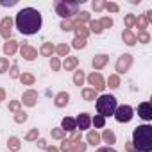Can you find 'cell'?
<instances>
[{"label":"cell","mask_w":152,"mask_h":152,"mask_svg":"<svg viewBox=\"0 0 152 152\" xmlns=\"http://www.w3.org/2000/svg\"><path fill=\"white\" fill-rule=\"evenodd\" d=\"M20 81H22L23 86H32L36 79H34V75H32V73H22V75H20Z\"/></svg>","instance_id":"cb8c5ba5"},{"label":"cell","mask_w":152,"mask_h":152,"mask_svg":"<svg viewBox=\"0 0 152 152\" xmlns=\"http://www.w3.org/2000/svg\"><path fill=\"white\" fill-rule=\"evenodd\" d=\"M61 150L63 152H70L72 150V140H64L63 145H61Z\"/></svg>","instance_id":"bcb514c9"},{"label":"cell","mask_w":152,"mask_h":152,"mask_svg":"<svg viewBox=\"0 0 152 152\" xmlns=\"http://www.w3.org/2000/svg\"><path fill=\"white\" fill-rule=\"evenodd\" d=\"M54 52H56V47H54L52 43H43V45H41V48H39V54H41V56H45V57H50Z\"/></svg>","instance_id":"ffe728a7"},{"label":"cell","mask_w":152,"mask_h":152,"mask_svg":"<svg viewBox=\"0 0 152 152\" xmlns=\"http://www.w3.org/2000/svg\"><path fill=\"white\" fill-rule=\"evenodd\" d=\"M86 138H88V143H90V145H93V147H97V145L100 143V134H99L97 131H90Z\"/></svg>","instance_id":"44dd1931"},{"label":"cell","mask_w":152,"mask_h":152,"mask_svg":"<svg viewBox=\"0 0 152 152\" xmlns=\"http://www.w3.org/2000/svg\"><path fill=\"white\" fill-rule=\"evenodd\" d=\"M83 99L84 100H97V91L93 88H84L83 90Z\"/></svg>","instance_id":"484cf974"},{"label":"cell","mask_w":152,"mask_h":152,"mask_svg":"<svg viewBox=\"0 0 152 152\" xmlns=\"http://www.w3.org/2000/svg\"><path fill=\"white\" fill-rule=\"evenodd\" d=\"M20 52H22V57H25L27 61H34L36 57H38V50L36 48H32L31 45H22V48H20Z\"/></svg>","instance_id":"7c38bea8"},{"label":"cell","mask_w":152,"mask_h":152,"mask_svg":"<svg viewBox=\"0 0 152 152\" xmlns=\"http://www.w3.org/2000/svg\"><path fill=\"white\" fill-rule=\"evenodd\" d=\"M56 52H57V56L66 57V56H68V52H70V47H68L66 43H61V45H57V47H56Z\"/></svg>","instance_id":"f546056e"},{"label":"cell","mask_w":152,"mask_h":152,"mask_svg":"<svg viewBox=\"0 0 152 152\" xmlns=\"http://www.w3.org/2000/svg\"><path fill=\"white\" fill-rule=\"evenodd\" d=\"M134 23H136V16H134V15H127V16H125V25H127L129 31H131V27H132Z\"/></svg>","instance_id":"ab89813d"},{"label":"cell","mask_w":152,"mask_h":152,"mask_svg":"<svg viewBox=\"0 0 152 152\" xmlns=\"http://www.w3.org/2000/svg\"><path fill=\"white\" fill-rule=\"evenodd\" d=\"M90 31H91V32H95V34H100V32H102L100 22H99V20H93V22H90Z\"/></svg>","instance_id":"d6a6232c"},{"label":"cell","mask_w":152,"mask_h":152,"mask_svg":"<svg viewBox=\"0 0 152 152\" xmlns=\"http://www.w3.org/2000/svg\"><path fill=\"white\" fill-rule=\"evenodd\" d=\"M25 120H27V113L18 111V113L15 115V122H16V124H22V122H25Z\"/></svg>","instance_id":"60d3db41"},{"label":"cell","mask_w":152,"mask_h":152,"mask_svg":"<svg viewBox=\"0 0 152 152\" xmlns=\"http://www.w3.org/2000/svg\"><path fill=\"white\" fill-rule=\"evenodd\" d=\"M100 22V27H102V31L104 29H109V27H113V20L109 18V16H104L102 20H99Z\"/></svg>","instance_id":"d590c367"},{"label":"cell","mask_w":152,"mask_h":152,"mask_svg":"<svg viewBox=\"0 0 152 152\" xmlns=\"http://www.w3.org/2000/svg\"><path fill=\"white\" fill-rule=\"evenodd\" d=\"M73 31H75V34H77L75 38H83V39H86L88 38V32H90L84 25H73Z\"/></svg>","instance_id":"603a6c76"},{"label":"cell","mask_w":152,"mask_h":152,"mask_svg":"<svg viewBox=\"0 0 152 152\" xmlns=\"http://www.w3.org/2000/svg\"><path fill=\"white\" fill-rule=\"evenodd\" d=\"M15 23H16V29L25 34V36H32V34H38L39 29H41V13L34 7H25L22 11H18L16 18H15Z\"/></svg>","instance_id":"6da1fadb"},{"label":"cell","mask_w":152,"mask_h":152,"mask_svg":"<svg viewBox=\"0 0 152 152\" xmlns=\"http://www.w3.org/2000/svg\"><path fill=\"white\" fill-rule=\"evenodd\" d=\"M68 100H70V95H68L66 91H61V93H57V95H56L54 104H56L57 107H64V106L68 104Z\"/></svg>","instance_id":"ac0fdd59"},{"label":"cell","mask_w":152,"mask_h":152,"mask_svg":"<svg viewBox=\"0 0 152 152\" xmlns=\"http://www.w3.org/2000/svg\"><path fill=\"white\" fill-rule=\"evenodd\" d=\"M90 20V13H86V11H83V13H77V20L75 22H72L73 25H83L84 22H88Z\"/></svg>","instance_id":"f1b7e54d"},{"label":"cell","mask_w":152,"mask_h":152,"mask_svg":"<svg viewBox=\"0 0 152 152\" xmlns=\"http://www.w3.org/2000/svg\"><path fill=\"white\" fill-rule=\"evenodd\" d=\"M11 32H13V18L6 16L0 22V36L6 38V39H11Z\"/></svg>","instance_id":"52a82bcc"},{"label":"cell","mask_w":152,"mask_h":152,"mask_svg":"<svg viewBox=\"0 0 152 152\" xmlns=\"http://www.w3.org/2000/svg\"><path fill=\"white\" fill-rule=\"evenodd\" d=\"M122 39H124V43L125 45H129V47H132V45H136V36L129 31V29H125L124 31V34H122Z\"/></svg>","instance_id":"d6986e66"},{"label":"cell","mask_w":152,"mask_h":152,"mask_svg":"<svg viewBox=\"0 0 152 152\" xmlns=\"http://www.w3.org/2000/svg\"><path fill=\"white\" fill-rule=\"evenodd\" d=\"M77 64H79V59H77V57H72V56H66L64 61H63V68H64L66 72L75 70V68H77Z\"/></svg>","instance_id":"2e32d148"},{"label":"cell","mask_w":152,"mask_h":152,"mask_svg":"<svg viewBox=\"0 0 152 152\" xmlns=\"http://www.w3.org/2000/svg\"><path fill=\"white\" fill-rule=\"evenodd\" d=\"M18 50V41L16 39H7V43H4V54L6 56H13Z\"/></svg>","instance_id":"e0dca14e"},{"label":"cell","mask_w":152,"mask_h":152,"mask_svg":"<svg viewBox=\"0 0 152 152\" xmlns=\"http://www.w3.org/2000/svg\"><path fill=\"white\" fill-rule=\"evenodd\" d=\"M91 124H93L95 127L102 129V127L106 125V118H104V116H100V115H95V118H91Z\"/></svg>","instance_id":"4dcf8cb0"},{"label":"cell","mask_w":152,"mask_h":152,"mask_svg":"<svg viewBox=\"0 0 152 152\" xmlns=\"http://www.w3.org/2000/svg\"><path fill=\"white\" fill-rule=\"evenodd\" d=\"M11 77H13V79L20 77V73H18V66H16V64H15V66H11Z\"/></svg>","instance_id":"c3c4849f"},{"label":"cell","mask_w":152,"mask_h":152,"mask_svg":"<svg viewBox=\"0 0 152 152\" xmlns=\"http://www.w3.org/2000/svg\"><path fill=\"white\" fill-rule=\"evenodd\" d=\"M9 109H11L13 113H18V111H20V102H18V100H11V102H9Z\"/></svg>","instance_id":"f6af8a7d"},{"label":"cell","mask_w":152,"mask_h":152,"mask_svg":"<svg viewBox=\"0 0 152 152\" xmlns=\"http://www.w3.org/2000/svg\"><path fill=\"white\" fill-rule=\"evenodd\" d=\"M138 116L143 118L145 122L152 120V106H150V102H141L138 106Z\"/></svg>","instance_id":"9c48e42d"},{"label":"cell","mask_w":152,"mask_h":152,"mask_svg":"<svg viewBox=\"0 0 152 152\" xmlns=\"http://www.w3.org/2000/svg\"><path fill=\"white\" fill-rule=\"evenodd\" d=\"M50 134H52V138H56V140H64V136H66V132H64L63 129H52Z\"/></svg>","instance_id":"836d02e7"},{"label":"cell","mask_w":152,"mask_h":152,"mask_svg":"<svg viewBox=\"0 0 152 152\" xmlns=\"http://www.w3.org/2000/svg\"><path fill=\"white\" fill-rule=\"evenodd\" d=\"M147 23H148V20H147V16L145 15H141V16H138L136 18V27L140 29V32H145V29H147Z\"/></svg>","instance_id":"d4e9b609"},{"label":"cell","mask_w":152,"mask_h":152,"mask_svg":"<svg viewBox=\"0 0 152 152\" xmlns=\"http://www.w3.org/2000/svg\"><path fill=\"white\" fill-rule=\"evenodd\" d=\"M132 147L138 152H150L152 150V127L150 125H138L132 131Z\"/></svg>","instance_id":"7a4b0ae2"},{"label":"cell","mask_w":152,"mask_h":152,"mask_svg":"<svg viewBox=\"0 0 152 152\" xmlns=\"http://www.w3.org/2000/svg\"><path fill=\"white\" fill-rule=\"evenodd\" d=\"M70 152H86V143L81 140V134H77L75 131L72 136V150Z\"/></svg>","instance_id":"30bf717a"},{"label":"cell","mask_w":152,"mask_h":152,"mask_svg":"<svg viewBox=\"0 0 152 152\" xmlns=\"http://www.w3.org/2000/svg\"><path fill=\"white\" fill-rule=\"evenodd\" d=\"M61 129L66 132H73V131H77V125H75V118H72V116H64L63 118V122H61Z\"/></svg>","instance_id":"9a60e30c"},{"label":"cell","mask_w":152,"mask_h":152,"mask_svg":"<svg viewBox=\"0 0 152 152\" xmlns=\"http://www.w3.org/2000/svg\"><path fill=\"white\" fill-rule=\"evenodd\" d=\"M131 64H132V56L131 54H122L118 57V61H116V72L118 73H125V72H129Z\"/></svg>","instance_id":"8992f818"},{"label":"cell","mask_w":152,"mask_h":152,"mask_svg":"<svg viewBox=\"0 0 152 152\" xmlns=\"http://www.w3.org/2000/svg\"><path fill=\"white\" fill-rule=\"evenodd\" d=\"M47 152H59V150H57L56 147H48V148H47Z\"/></svg>","instance_id":"816d5d0a"},{"label":"cell","mask_w":152,"mask_h":152,"mask_svg":"<svg viewBox=\"0 0 152 152\" xmlns=\"http://www.w3.org/2000/svg\"><path fill=\"white\" fill-rule=\"evenodd\" d=\"M95 152H116L115 148H111V147H100L99 150H95Z\"/></svg>","instance_id":"681fc988"},{"label":"cell","mask_w":152,"mask_h":152,"mask_svg":"<svg viewBox=\"0 0 152 152\" xmlns=\"http://www.w3.org/2000/svg\"><path fill=\"white\" fill-rule=\"evenodd\" d=\"M88 83L93 86L95 91H102V90L106 88V83H104V79H102V75H100V73H95V72L88 75Z\"/></svg>","instance_id":"ba28073f"},{"label":"cell","mask_w":152,"mask_h":152,"mask_svg":"<svg viewBox=\"0 0 152 152\" xmlns=\"http://www.w3.org/2000/svg\"><path fill=\"white\" fill-rule=\"evenodd\" d=\"M61 29L66 31V32H68V31H73V23H72L70 20H63V22H61Z\"/></svg>","instance_id":"7bdbcfd3"},{"label":"cell","mask_w":152,"mask_h":152,"mask_svg":"<svg viewBox=\"0 0 152 152\" xmlns=\"http://www.w3.org/2000/svg\"><path fill=\"white\" fill-rule=\"evenodd\" d=\"M113 116L116 118V122H120V124H127V122L132 120V116H134V109H132L131 106H120V107H116V111H115Z\"/></svg>","instance_id":"5b68a950"},{"label":"cell","mask_w":152,"mask_h":152,"mask_svg":"<svg viewBox=\"0 0 152 152\" xmlns=\"http://www.w3.org/2000/svg\"><path fill=\"white\" fill-rule=\"evenodd\" d=\"M7 70H9V59L0 57V73H4V72H7Z\"/></svg>","instance_id":"74e56055"},{"label":"cell","mask_w":152,"mask_h":152,"mask_svg":"<svg viewBox=\"0 0 152 152\" xmlns=\"http://www.w3.org/2000/svg\"><path fill=\"white\" fill-rule=\"evenodd\" d=\"M4 97H6L4 95V90H0V100H4Z\"/></svg>","instance_id":"f5cc1de1"},{"label":"cell","mask_w":152,"mask_h":152,"mask_svg":"<svg viewBox=\"0 0 152 152\" xmlns=\"http://www.w3.org/2000/svg\"><path fill=\"white\" fill-rule=\"evenodd\" d=\"M7 147H9V150H13V152L20 150V140H18L16 136H11V138L7 140Z\"/></svg>","instance_id":"83f0119b"},{"label":"cell","mask_w":152,"mask_h":152,"mask_svg":"<svg viewBox=\"0 0 152 152\" xmlns=\"http://www.w3.org/2000/svg\"><path fill=\"white\" fill-rule=\"evenodd\" d=\"M36 100H38V93H36L34 90H29V91H25V93H23L22 102H23L25 106L32 107V106H36Z\"/></svg>","instance_id":"5bb4252c"},{"label":"cell","mask_w":152,"mask_h":152,"mask_svg":"<svg viewBox=\"0 0 152 152\" xmlns=\"http://www.w3.org/2000/svg\"><path fill=\"white\" fill-rule=\"evenodd\" d=\"M95 106H97L99 115H100V116H104V118H106V116L115 115V111H116V107H118L116 99H115L113 95H100V97H97Z\"/></svg>","instance_id":"3957f363"},{"label":"cell","mask_w":152,"mask_h":152,"mask_svg":"<svg viewBox=\"0 0 152 152\" xmlns=\"http://www.w3.org/2000/svg\"><path fill=\"white\" fill-rule=\"evenodd\" d=\"M38 147L39 148H47V141L45 140H38Z\"/></svg>","instance_id":"f907efd6"},{"label":"cell","mask_w":152,"mask_h":152,"mask_svg":"<svg viewBox=\"0 0 152 152\" xmlns=\"http://www.w3.org/2000/svg\"><path fill=\"white\" fill-rule=\"evenodd\" d=\"M38 134H39V131H38V129H32L31 132H27L25 140H27V141H34V140H38Z\"/></svg>","instance_id":"b9f144b4"},{"label":"cell","mask_w":152,"mask_h":152,"mask_svg":"<svg viewBox=\"0 0 152 152\" xmlns=\"http://www.w3.org/2000/svg\"><path fill=\"white\" fill-rule=\"evenodd\" d=\"M72 47H73V48H84V47H86V39H83V38H75V39L72 41Z\"/></svg>","instance_id":"e575fe53"},{"label":"cell","mask_w":152,"mask_h":152,"mask_svg":"<svg viewBox=\"0 0 152 152\" xmlns=\"http://www.w3.org/2000/svg\"><path fill=\"white\" fill-rule=\"evenodd\" d=\"M91 7H93L95 11H102V9H104V2H102V0H95V2L91 4Z\"/></svg>","instance_id":"7dc6e473"},{"label":"cell","mask_w":152,"mask_h":152,"mask_svg":"<svg viewBox=\"0 0 152 152\" xmlns=\"http://www.w3.org/2000/svg\"><path fill=\"white\" fill-rule=\"evenodd\" d=\"M75 125H77V129L84 131V129H90L91 125V116L88 113H81L77 118H75Z\"/></svg>","instance_id":"8fae6325"},{"label":"cell","mask_w":152,"mask_h":152,"mask_svg":"<svg viewBox=\"0 0 152 152\" xmlns=\"http://www.w3.org/2000/svg\"><path fill=\"white\" fill-rule=\"evenodd\" d=\"M107 61H109V56H106V54H99V56H95V57H93L91 66H93L95 70H102V68L107 64Z\"/></svg>","instance_id":"4fadbf2b"},{"label":"cell","mask_w":152,"mask_h":152,"mask_svg":"<svg viewBox=\"0 0 152 152\" xmlns=\"http://www.w3.org/2000/svg\"><path fill=\"white\" fill-rule=\"evenodd\" d=\"M50 68H52L54 72H57V70L61 68V63H59L57 57H52V59H50Z\"/></svg>","instance_id":"ee69618b"},{"label":"cell","mask_w":152,"mask_h":152,"mask_svg":"<svg viewBox=\"0 0 152 152\" xmlns=\"http://www.w3.org/2000/svg\"><path fill=\"white\" fill-rule=\"evenodd\" d=\"M148 41H150V36L147 32H140L136 36V43H148Z\"/></svg>","instance_id":"8d00e7d4"},{"label":"cell","mask_w":152,"mask_h":152,"mask_svg":"<svg viewBox=\"0 0 152 152\" xmlns=\"http://www.w3.org/2000/svg\"><path fill=\"white\" fill-rule=\"evenodd\" d=\"M104 7L107 9V11H111V13H118V4H115V2H104Z\"/></svg>","instance_id":"f35d334b"},{"label":"cell","mask_w":152,"mask_h":152,"mask_svg":"<svg viewBox=\"0 0 152 152\" xmlns=\"http://www.w3.org/2000/svg\"><path fill=\"white\" fill-rule=\"evenodd\" d=\"M100 140H104L106 143H109V145H113V143L116 141V136H115V132H113V131H109V129H106V131L102 132V136H100Z\"/></svg>","instance_id":"7402d4cb"},{"label":"cell","mask_w":152,"mask_h":152,"mask_svg":"<svg viewBox=\"0 0 152 152\" xmlns=\"http://www.w3.org/2000/svg\"><path fill=\"white\" fill-rule=\"evenodd\" d=\"M107 84H109V88L116 90V88L120 86V79H118V75H109V79H107Z\"/></svg>","instance_id":"1f68e13d"},{"label":"cell","mask_w":152,"mask_h":152,"mask_svg":"<svg viewBox=\"0 0 152 152\" xmlns=\"http://www.w3.org/2000/svg\"><path fill=\"white\" fill-rule=\"evenodd\" d=\"M84 72L83 70H77V72H75L73 73V83H75V86H83L84 84Z\"/></svg>","instance_id":"4316f807"},{"label":"cell","mask_w":152,"mask_h":152,"mask_svg":"<svg viewBox=\"0 0 152 152\" xmlns=\"http://www.w3.org/2000/svg\"><path fill=\"white\" fill-rule=\"evenodd\" d=\"M54 9L63 20H70L79 13V4L77 2H70V0H56Z\"/></svg>","instance_id":"277c9868"}]
</instances>
